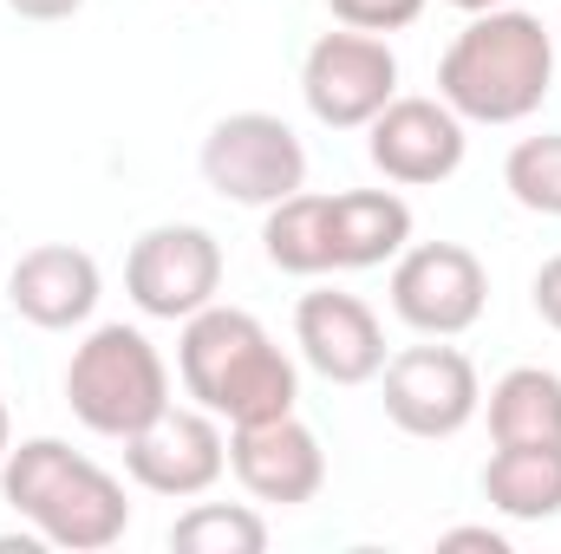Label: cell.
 Here are the masks:
<instances>
[{
	"label": "cell",
	"instance_id": "obj_1",
	"mask_svg": "<svg viewBox=\"0 0 561 554\" xmlns=\"http://www.w3.org/2000/svg\"><path fill=\"white\" fill-rule=\"evenodd\" d=\"M556 92V33L523 7L470 13L437 59V99L463 125H523Z\"/></svg>",
	"mask_w": 561,
	"mask_h": 554
},
{
	"label": "cell",
	"instance_id": "obj_2",
	"mask_svg": "<svg viewBox=\"0 0 561 554\" xmlns=\"http://www.w3.org/2000/svg\"><path fill=\"white\" fill-rule=\"evenodd\" d=\"M176 372H183V392L222 424H262V417H287L300 399V379H294V359L275 346V333L242 313V307H222L209 300L203 313L183 320V339H176Z\"/></svg>",
	"mask_w": 561,
	"mask_h": 554
},
{
	"label": "cell",
	"instance_id": "obj_3",
	"mask_svg": "<svg viewBox=\"0 0 561 554\" xmlns=\"http://www.w3.org/2000/svg\"><path fill=\"white\" fill-rule=\"evenodd\" d=\"M0 489L13 503V516H26L46 549L105 554L131 529L125 483L112 470H99L92 457H79L72 443H59V437L13 443L7 463H0Z\"/></svg>",
	"mask_w": 561,
	"mask_h": 554
},
{
	"label": "cell",
	"instance_id": "obj_4",
	"mask_svg": "<svg viewBox=\"0 0 561 554\" xmlns=\"http://www.w3.org/2000/svg\"><path fill=\"white\" fill-rule=\"evenodd\" d=\"M66 405L85 430L99 437H131L150 417L170 405V366L163 353L144 339L138 326L112 320V326H92L79 346H72V366H66Z\"/></svg>",
	"mask_w": 561,
	"mask_h": 554
},
{
	"label": "cell",
	"instance_id": "obj_5",
	"mask_svg": "<svg viewBox=\"0 0 561 554\" xmlns=\"http://www.w3.org/2000/svg\"><path fill=\"white\" fill-rule=\"evenodd\" d=\"M196 163H203V183L222 203H242V209H275L280 196L307 189V150L294 138V125L275 118V112L216 118Z\"/></svg>",
	"mask_w": 561,
	"mask_h": 554
},
{
	"label": "cell",
	"instance_id": "obj_6",
	"mask_svg": "<svg viewBox=\"0 0 561 554\" xmlns=\"http://www.w3.org/2000/svg\"><path fill=\"white\" fill-rule=\"evenodd\" d=\"M300 99L327 131H366L399 99V59L379 33H320L300 59Z\"/></svg>",
	"mask_w": 561,
	"mask_h": 554
},
{
	"label": "cell",
	"instance_id": "obj_7",
	"mask_svg": "<svg viewBox=\"0 0 561 554\" xmlns=\"http://www.w3.org/2000/svg\"><path fill=\"white\" fill-rule=\"evenodd\" d=\"M125 293L150 320H190L222 293V242L196 222H157L125 255Z\"/></svg>",
	"mask_w": 561,
	"mask_h": 554
},
{
	"label": "cell",
	"instance_id": "obj_8",
	"mask_svg": "<svg viewBox=\"0 0 561 554\" xmlns=\"http://www.w3.org/2000/svg\"><path fill=\"white\" fill-rule=\"evenodd\" d=\"M490 275L463 242H419L392 268V313L424 339H457L483 320Z\"/></svg>",
	"mask_w": 561,
	"mask_h": 554
},
{
	"label": "cell",
	"instance_id": "obj_9",
	"mask_svg": "<svg viewBox=\"0 0 561 554\" xmlns=\"http://www.w3.org/2000/svg\"><path fill=\"white\" fill-rule=\"evenodd\" d=\"M125 470L131 483L150 496H170V503H190V496H209L229 470V437H222V417H209L203 405L183 412V405H163L144 430L125 437Z\"/></svg>",
	"mask_w": 561,
	"mask_h": 554
},
{
	"label": "cell",
	"instance_id": "obj_10",
	"mask_svg": "<svg viewBox=\"0 0 561 554\" xmlns=\"http://www.w3.org/2000/svg\"><path fill=\"white\" fill-rule=\"evenodd\" d=\"M386 417L405 430V437H457L470 417L483 412V385H477V366L457 353V346H405L399 359H386Z\"/></svg>",
	"mask_w": 561,
	"mask_h": 554
},
{
	"label": "cell",
	"instance_id": "obj_11",
	"mask_svg": "<svg viewBox=\"0 0 561 554\" xmlns=\"http://www.w3.org/2000/svg\"><path fill=\"white\" fill-rule=\"evenodd\" d=\"M463 118L444 105V99H392L373 125H366V157L386 183H405V189H431V183H450L463 170Z\"/></svg>",
	"mask_w": 561,
	"mask_h": 554
},
{
	"label": "cell",
	"instance_id": "obj_12",
	"mask_svg": "<svg viewBox=\"0 0 561 554\" xmlns=\"http://www.w3.org/2000/svg\"><path fill=\"white\" fill-rule=\"evenodd\" d=\"M294 346L327 385H366L386 372V326L359 293L313 287L294 307Z\"/></svg>",
	"mask_w": 561,
	"mask_h": 554
},
{
	"label": "cell",
	"instance_id": "obj_13",
	"mask_svg": "<svg viewBox=\"0 0 561 554\" xmlns=\"http://www.w3.org/2000/svg\"><path fill=\"white\" fill-rule=\"evenodd\" d=\"M229 470L236 483L255 496V503H275V509H300L320 496L327 483V450L320 437L300 424V417H262V424H236L229 437Z\"/></svg>",
	"mask_w": 561,
	"mask_h": 554
},
{
	"label": "cell",
	"instance_id": "obj_14",
	"mask_svg": "<svg viewBox=\"0 0 561 554\" xmlns=\"http://www.w3.org/2000/svg\"><path fill=\"white\" fill-rule=\"evenodd\" d=\"M99 293H105L99 262H92L85 249H72V242H39V249H26V255L13 262V275H7L13 313H20L26 326H39V333H72V326H85L92 307H99Z\"/></svg>",
	"mask_w": 561,
	"mask_h": 554
},
{
	"label": "cell",
	"instance_id": "obj_15",
	"mask_svg": "<svg viewBox=\"0 0 561 554\" xmlns=\"http://www.w3.org/2000/svg\"><path fill=\"white\" fill-rule=\"evenodd\" d=\"M412 249V203L399 189L333 196V268H386Z\"/></svg>",
	"mask_w": 561,
	"mask_h": 554
},
{
	"label": "cell",
	"instance_id": "obj_16",
	"mask_svg": "<svg viewBox=\"0 0 561 554\" xmlns=\"http://www.w3.org/2000/svg\"><path fill=\"white\" fill-rule=\"evenodd\" d=\"M483 496L510 522L561 516V443H496L483 463Z\"/></svg>",
	"mask_w": 561,
	"mask_h": 554
},
{
	"label": "cell",
	"instance_id": "obj_17",
	"mask_svg": "<svg viewBox=\"0 0 561 554\" xmlns=\"http://www.w3.org/2000/svg\"><path fill=\"white\" fill-rule=\"evenodd\" d=\"M262 249L280 275H333V196H307V189L280 196L262 222Z\"/></svg>",
	"mask_w": 561,
	"mask_h": 554
},
{
	"label": "cell",
	"instance_id": "obj_18",
	"mask_svg": "<svg viewBox=\"0 0 561 554\" xmlns=\"http://www.w3.org/2000/svg\"><path fill=\"white\" fill-rule=\"evenodd\" d=\"M490 437L496 443H561V379L542 366H516L490 385Z\"/></svg>",
	"mask_w": 561,
	"mask_h": 554
},
{
	"label": "cell",
	"instance_id": "obj_19",
	"mask_svg": "<svg viewBox=\"0 0 561 554\" xmlns=\"http://www.w3.org/2000/svg\"><path fill=\"white\" fill-rule=\"evenodd\" d=\"M170 549L176 554H262L268 549V522L242 503H196L190 516L170 522Z\"/></svg>",
	"mask_w": 561,
	"mask_h": 554
},
{
	"label": "cell",
	"instance_id": "obj_20",
	"mask_svg": "<svg viewBox=\"0 0 561 554\" xmlns=\"http://www.w3.org/2000/svg\"><path fill=\"white\" fill-rule=\"evenodd\" d=\"M503 189L529 209V216H561V131L523 138L503 157Z\"/></svg>",
	"mask_w": 561,
	"mask_h": 554
},
{
	"label": "cell",
	"instance_id": "obj_21",
	"mask_svg": "<svg viewBox=\"0 0 561 554\" xmlns=\"http://www.w3.org/2000/svg\"><path fill=\"white\" fill-rule=\"evenodd\" d=\"M333 7V20L340 26H353V33H399V26H412L424 13V0H327Z\"/></svg>",
	"mask_w": 561,
	"mask_h": 554
},
{
	"label": "cell",
	"instance_id": "obj_22",
	"mask_svg": "<svg viewBox=\"0 0 561 554\" xmlns=\"http://www.w3.org/2000/svg\"><path fill=\"white\" fill-rule=\"evenodd\" d=\"M536 313H542V320L561 333V255L536 268Z\"/></svg>",
	"mask_w": 561,
	"mask_h": 554
},
{
	"label": "cell",
	"instance_id": "obj_23",
	"mask_svg": "<svg viewBox=\"0 0 561 554\" xmlns=\"http://www.w3.org/2000/svg\"><path fill=\"white\" fill-rule=\"evenodd\" d=\"M437 549H483V554H510V535H496V529H444V535H437Z\"/></svg>",
	"mask_w": 561,
	"mask_h": 554
},
{
	"label": "cell",
	"instance_id": "obj_24",
	"mask_svg": "<svg viewBox=\"0 0 561 554\" xmlns=\"http://www.w3.org/2000/svg\"><path fill=\"white\" fill-rule=\"evenodd\" d=\"M7 7H13L20 20H72L85 0H7Z\"/></svg>",
	"mask_w": 561,
	"mask_h": 554
},
{
	"label": "cell",
	"instance_id": "obj_25",
	"mask_svg": "<svg viewBox=\"0 0 561 554\" xmlns=\"http://www.w3.org/2000/svg\"><path fill=\"white\" fill-rule=\"evenodd\" d=\"M457 13H490V7H510V0H450Z\"/></svg>",
	"mask_w": 561,
	"mask_h": 554
},
{
	"label": "cell",
	"instance_id": "obj_26",
	"mask_svg": "<svg viewBox=\"0 0 561 554\" xmlns=\"http://www.w3.org/2000/svg\"><path fill=\"white\" fill-rule=\"evenodd\" d=\"M7 450H13V417H7V405H0V463H7Z\"/></svg>",
	"mask_w": 561,
	"mask_h": 554
},
{
	"label": "cell",
	"instance_id": "obj_27",
	"mask_svg": "<svg viewBox=\"0 0 561 554\" xmlns=\"http://www.w3.org/2000/svg\"><path fill=\"white\" fill-rule=\"evenodd\" d=\"M556 39H561V26H556Z\"/></svg>",
	"mask_w": 561,
	"mask_h": 554
},
{
	"label": "cell",
	"instance_id": "obj_28",
	"mask_svg": "<svg viewBox=\"0 0 561 554\" xmlns=\"http://www.w3.org/2000/svg\"><path fill=\"white\" fill-rule=\"evenodd\" d=\"M0 275H7V268H0Z\"/></svg>",
	"mask_w": 561,
	"mask_h": 554
}]
</instances>
